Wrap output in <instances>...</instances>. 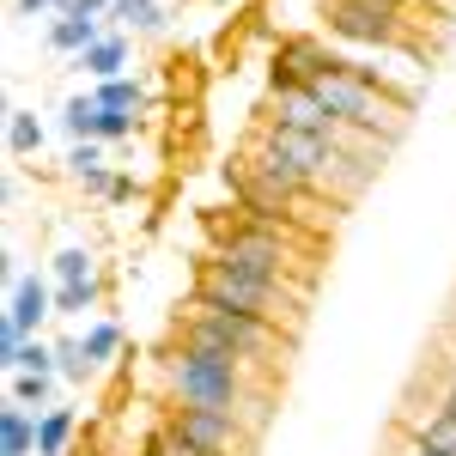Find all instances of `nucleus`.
<instances>
[{
	"mask_svg": "<svg viewBox=\"0 0 456 456\" xmlns=\"http://www.w3.org/2000/svg\"><path fill=\"white\" fill-rule=\"evenodd\" d=\"M68 0H19V19H37V12H61Z\"/></svg>",
	"mask_w": 456,
	"mask_h": 456,
	"instance_id": "7c9ffc66",
	"label": "nucleus"
},
{
	"mask_svg": "<svg viewBox=\"0 0 456 456\" xmlns=\"http://www.w3.org/2000/svg\"><path fill=\"white\" fill-rule=\"evenodd\" d=\"M98 305V281H73V286H55V311L61 316H79Z\"/></svg>",
	"mask_w": 456,
	"mask_h": 456,
	"instance_id": "5701e85b",
	"label": "nucleus"
},
{
	"mask_svg": "<svg viewBox=\"0 0 456 456\" xmlns=\"http://www.w3.org/2000/svg\"><path fill=\"white\" fill-rule=\"evenodd\" d=\"M6 146H12V152H19V159H25V152H37V146H43V122H37L31 110H6Z\"/></svg>",
	"mask_w": 456,
	"mask_h": 456,
	"instance_id": "dca6fc26",
	"label": "nucleus"
},
{
	"mask_svg": "<svg viewBox=\"0 0 456 456\" xmlns=\"http://www.w3.org/2000/svg\"><path fill=\"white\" fill-rule=\"evenodd\" d=\"M110 19H122L128 31H159V25H165L159 0H110Z\"/></svg>",
	"mask_w": 456,
	"mask_h": 456,
	"instance_id": "a211bd4d",
	"label": "nucleus"
},
{
	"mask_svg": "<svg viewBox=\"0 0 456 456\" xmlns=\"http://www.w3.org/2000/svg\"><path fill=\"white\" fill-rule=\"evenodd\" d=\"M165 420H171L201 456H244V426H238V414H219V408H183V402H176Z\"/></svg>",
	"mask_w": 456,
	"mask_h": 456,
	"instance_id": "6e6552de",
	"label": "nucleus"
},
{
	"mask_svg": "<svg viewBox=\"0 0 456 456\" xmlns=\"http://www.w3.org/2000/svg\"><path fill=\"white\" fill-rule=\"evenodd\" d=\"M316 238H298V232H274V225H249L238 219L232 232H219V249H213V268H232V274H249V281L268 286H292V274L305 268Z\"/></svg>",
	"mask_w": 456,
	"mask_h": 456,
	"instance_id": "f03ea898",
	"label": "nucleus"
},
{
	"mask_svg": "<svg viewBox=\"0 0 456 456\" xmlns=\"http://www.w3.org/2000/svg\"><path fill=\"white\" fill-rule=\"evenodd\" d=\"M311 92H316V104L329 110L347 134H359V141H378V128L395 141V134H402V122H408V104H402V98H389L384 86L359 79V73L347 68V55H335V68L316 73Z\"/></svg>",
	"mask_w": 456,
	"mask_h": 456,
	"instance_id": "f257e3e1",
	"label": "nucleus"
},
{
	"mask_svg": "<svg viewBox=\"0 0 456 456\" xmlns=\"http://www.w3.org/2000/svg\"><path fill=\"white\" fill-rule=\"evenodd\" d=\"M438 408H444V414H456V378L444 384V402H438Z\"/></svg>",
	"mask_w": 456,
	"mask_h": 456,
	"instance_id": "2f4dec72",
	"label": "nucleus"
},
{
	"mask_svg": "<svg viewBox=\"0 0 456 456\" xmlns=\"http://www.w3.org/2000/svg\"><path fill=\"white\" fill-rule=\"evenodd\" d=\"M0 456H37V414L6 395L0 408Z\"/></svg>",
	"mask_w": 456,
	"mask_h": 456,
	"instance_id": "f8f14e48",
	"label": "nucleus"
},
{
	"mask_svg": "<svg viewBox=\"0 0 456 456\" xmlns=\"http://www.w3.org/2000/svg\"><path fill=\"white\" fill-rule=\"evenodd\" d=\"M12 402H19V408H43V402H49V378H43V371H19V378H12Z\"/></svg>",
	"mask_w": 456,
	"mask_h": 456,
	"instance_id": "bb28decb",
	"label": "nucleus"
},
{
	"mask_svg": "<svg viewBox=\"0 0 456 456\" xmlns=\"http://www.w3.org/2000/svg\"><path fill=\"white\" fill-rule=\"evenodd\" d=\"M134 134V110H104L98 116V141H128Z\"/></svg>",
	"mask_w": 456,
	"mask_h": 456,
	"instance_id": "cd10ccee",
	"label": "nucleus"
},
{
	"mask_svg": "<svg viewBox=\"0 0 456 456\" xmlns=\"http://www.w3.org/2000/svg\"><path fill=\"white\" fill-rule=\"evenodd\" d=\"M335 68V55L322 49V43H305V37H292L281 43V55H274V92H292V86H311L316 73Z\"/></svg>",
	"mask_w": 456,
	"mask_h": 456,
	"instance_id": "9b49d317",
	"label": "nucleus"
},
{
	"mask_svg": "<svg viewBox=\"0 0 456 456\" xmlns=\"http://www.w3.org/2000/svg\"><path fill=\"white\" fill-rule=\"evenodd\" d=\"M165 378H171V395L183 408H219V414H238L244 408V365L232 353L176 341L165 353Z\"/></svg>",
	"mask_w": 456,
	"mask_h": 456,
	"instance_id": "7ed1b4c3",
	"label": "nucleus"
},
{
	"mask_svg": "<svg viewBox=\"0 0 456 456\" xmlns=\"http://www.w3.org/2000/svg\"><path fill=\"white\" fill-rule=\"evenodd\" d=\"M68 165H73V176H86V171H104V152H98V141H73Z\"/></svg>",
	"mask_w": 456,
	"mask_h": 456,
	"instance_id": "c85d7f7f",
	"label": "nucleus"
},
{
	"mask_svg": "<svg viewBox=\"0 0 456 456\" xmlns=\"http://www.w3.org/2000/svg\"><path fill=\"white\" fill-rule=\"evenodd\" d=\"M408 456H432V451H420V444H414V451H408Z\"/></svg>",
	"mask_w": 456,
	"mask_h": 456,
	"instance_id": "72a5a7b5",
	"label": "nucleus"
},
{
	"mask_svg": "<svg viewBox=\"0 0 456 456\" xmlns=\"http://www.w3.org/2000/svg\"><path fill=\"white\" fill-rule=\"evenodd\" d=\"M141 456H201V451H195V444H189V438H183V432H176L171 420H159L152 432H146Z\"/></svg>",
	"mask_w": 456,
	"mask_h": 456,
	"instance_id": "aec40b11",
	"label": "nucleus"
},
{
	"mask_svg": "<svg viewBox=\"0 0 456 456\" xmlns=\"http://www.w3.org/2000/svg\"><path fill=\"white\" fill-rule=\"evenodd\" d=\"M384 6H395V12H408V6H420V0H384Z\"/></svg>",
	"mask_w": 456,
	"mask_h": 456,
	"instance_id": "473e14b6",
	"label": "nucleus"
},
{
	"mask_svg": "<svg viewBox=\"0 0 456 456\" xmlns=\"http://www.w3.org/2000/svg\"><path fill=\"white\" fill-rule=\"evenodd\" d=\"M79 68L92 73L98 86H104V79H122V68H128V37H98V43L79 55Z\"/></svg>",
	"mask_w": 456,
	"mask_h": 456,
	"instance_id": "ddd939ff",
	"label": "nucleus"
},
{
	"mask_svg": "<svg viewBox=\"0 0 456 456\" xmlns=\"http://www.w3.org/2000/svg\"><path fill=\"white\" fill-rule=\"evenodd\" d=\"M274 98H281V116H274L281 128H298V134H322V141H335V146L347 141V128H341V122H335L329 110L316 104L311 86H292V92H274Z\"/></svg>",
	"mask_w": 456,
	"mask_h": 456,
	"instance_id": "1a4fd4ad",
	"label": "nucleus"
},
{
	"mask_svg": "<svg viewBox=\"0 0 456 456\" xmlns=\"http://www.w3.org/2000/svg\"><path fill=\"white\" fill-rule=\"evenodd\" d=\"M55 281L61 286H73V281H92V249H61V256H55Z\"/></svg>",
	"mask_w": 456,
	"mask_h": 456,
	"instance_id": "393cba45",
	"label": "nucleus"
},
{
	"mask_svg": "<svg viewBox=\"0 0 456 456\" xmlns=\"http://www.w3.org/2000/svg\"><path fill=\"white\" fill-rule=\"evenodd\" d=\"M55 365H61V378H73V384H86V378H92V359H86V341H55Z\"/></svg>",
	"mask_w": 456,
	"mask_h": 456,
	"instance_id": "b1692460",
	"label": "nucleus"
},
{
	"mask_svg": "<svg viewBox=\"0 0 456 456\" xmlns=\"http://www.w3.org/2000/svg\"><path fill=\"white\" fill-rule=\"evenodd\" d=\"M195 305H219V311H244V316H262V322H298L305 311V292L292 286H268V281H249V274H232V268H201L195 281Z\"/></svg>",
	"mask_w": 456,
	"mask_h": 456,
	"instance_id": "39448f33",
	"label": "nucleus"
},
{
	"mask_svg": "<svg viewBox=\"0 0 456 456\" xmlns=\"http://www.w3.org/2000/svg\"><path fill=\"white\" fill-rule=\"evenodd\" d=\"M73 438V414L68 408H55V414H43L37 420V456H61Z\"/></svg>",
	"mask_w": 456,
	"mask_h": 456,
	"instance_id": "f3484780",
	"label": "nucleus"
},
{
	"mask_svg": "<svg viewBox=\"0 0 456 456\" xmlns=\"http://www.w3.org/2000/svg\"><path fill=\"white\" fill-rule=\"evenodd\" d=\"M262 146H268V152H281V159L305 176L311 189H329L335 159H341V146H335V141H322V134H298V128H281V122H268V128H262Z\"/></svg>",
	"mask_w": 456,
	"mask_h": 456,
	"instance_id": "0eeeda50",
	"label": "nucleus"
},
{
	"mask_svg": "<svg viewBox=\"0 0 456 456\" xmlns=\"http://www.w3.org/2000/svg\"><path fill=\"white\" fill-rule=\"evenodd\" d=\"M451 378H456V371H451Z\"/></svg>",
	"mask_w": 456,
	"mask_h": 456,
	"instance_id": "f704fd0d",
	"label": "nucleus"
},
{
	"mask_svg": "<svg viewBox=\"0 0 456 456\" xmlns=\"http://www.w3.org/2000/svg\"><path fill=\"white\" fill-rule=\"evenodd\" d=\"M98 116H104L98 98H73V104L61 110V128H68L73 141H98Z\"/></svg>",
	"mask_w": 456,
	"mask_h": 456,
	"instance_id": "6ab92c4d",
	"label": "nucleus"
},
{
	"mask_svg": "<svg viewBox=\"0 0 456 456\" xmlns=\"http://www.w3.org/2000/svg\"><path fill=\"white\" fill-rule=\"evenodd\" d=\"M92 98H98V110H141V104H146V92L128 79V73H122V79H104Z\"/></svg>",
	"mask_w": 456,
	"mask_h": 456,
	"instance_id": "412c9836",
	"label": "nucleus"
},
{
	"mask_svg": "<svg viewBox=\"0 0 456 456\" xmlns=\"http://www.w3.org/2000/svg\"><path fill=\"white\" fill-rule=\"evenodd\" d=\"M116 347H122V329H116V322H92V329H86V359H92V365L110 359Z\"/></svg>",
	"mask_w": 456,
	"mask_h": 456,
	"instance_id": "a878e982",
	"label": "nucleus"
},
{
	"mask_svg": "<svg viewBox=\"0 0 456 456\" xmlns=\"http://www.w3.org/2000/svg\"><path fill=\"white\" fill-rule=\"evenodd\" d=\"M98 19H55L49 25V49H61V55H86L92 43H98Z\"/></svg>",
	"mask_w": 456,
	"mask_h": 456,
	"instance_id": "2eb2a0df",
	"label": "nucleus"
},
{
	"mask_svg": "<svg viewBox=\"0 0 456 456\" xmlns=\"http://www.w3.org/2000/svg\"><path fill=\"white\" fill-rule=\"evenodd\" d=\"M98 12H110V0H68L61 6V19H98Z\"/></svg>",
	"mask_w": 456,
	"mask_h": 456,
	"instance_id": "c756f323",
	"label": "nucleus"
},
{
	"mask_svg": "<svg viewBox=\"0 0 456 456\" xmlns=\"http://www.w3.org/2000/svg\"><path fill=\"white\" fill-rule=\"evenodd\" d=\"M183 341L232 353L238 365H281V353H286L274 322L244 316V311H219V305H195V298H189V316H183Z\"/></svg>",
	"mask_w": 456,
	"mask_h": 456,
	"instance_id": "20e7f679",
	"label": "nucleus"
},
{
	"mask_svg": "<svg viewBox=\"0 0 456 456\" xmlns=\"http://www.w3.org/2000/svg\"><path fill=\"white\" fill-rule=\"evenodd\" d=\"M322 19L341 43H365V49H402V37H408V25H402L408 12H395L384 0H329Z\"/></svg>",
	"mask_w": 456,
	"mask_h": 456,
	"instance_id": "423d86ee",
	"label": "nucleus"
},
{
	"mask_svg": "<svg viewBox=\"0 0 456 456\" xmlns=\"http://www.w3.org/2000/svg\"><path fill=\"white\" fill-rule=\"evenodd\" d=\"M43 316H55V286L37 281V274H19V281H12V292H6V322L31 341L37 329H43Z\"/></svg>",
	"mask_w": 456,
	"mask_h": 456,
	"instance_id": "9d476101",
	"label": "nucleus"
},
{
	"mask_svg": "<svg viewBox=\"0 0 456 456\" xmlns=\"http://www.w3.org/2000/svg\"><path fill=\"white\" fill-rule=\"evenodd\" d=\"M408 432H414V444H420V451L456 456V414H444V408H432V414H426V420H414Z\"/></svg>",
	"mask_w": 456,
	"mask_h": 456,
	"instance_id": "4468645a",
	"label": "nucleus"
},
{
	"mask_svg": "<svg viewBox=\"0 0 456 456\" xmlns=\"http://www.w3.org/2000/svg\"><path fill=\"white\" fill-rule=\"evenodd\" d=\"M6 371H12V378H19V371H43V378H49V371H61V365H55V347H49V341H25V347L12 353V365H6Z\"/></svg>",
	"mask_w": 456,
	"mask_h": 456,
	"instance_id": "4be33fe9",
	"label": "nucleus"
}]
</instances>
